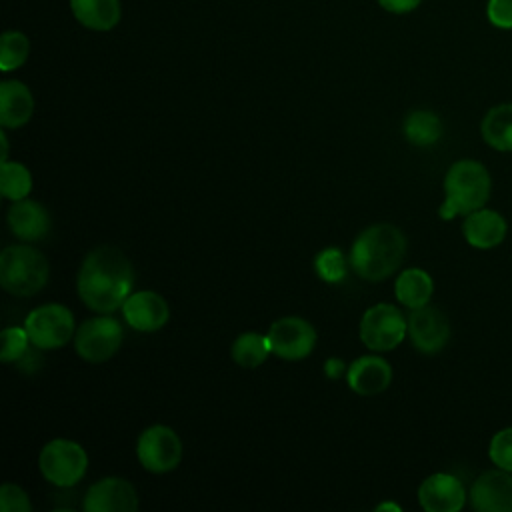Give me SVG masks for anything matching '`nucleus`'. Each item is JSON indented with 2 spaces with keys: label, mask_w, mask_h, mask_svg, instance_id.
I'll use <instances>...</instances> for the list:
<instances>
[{
  "label": "nucleus",
  "mask_w": 512,
  "mask_h": 512,
  "mask_svg": "<svg viewBox=\"0 0 512 512\" xmlns=\"http://www.w3.org/2000/svg\"><path fill=\"white\" fill-rule=\"evenodd\" d=\"M134 286V268L116 246H96L78 270L76 290L80 300L94 312L108 314L126 302Z\"/></svg>",
  "instance_id": "obj_1"
},
{
  "label": "nucleus",
  "mask_w": 512,
  "mask_h": 512,
  "mask_svg": "<svg viewBox=\"0 0 512 512\" xmlns=\"http://www.w3.org/2000/svg\"><path fill=\"white\" fill-rule=\"evenodd\" d=\"M404 256V232L394 224L378 222L364 228L356 236L348 262L360 278L368 282H380L390 278L400 268Z\"/></svg>",
  "instance_id": "obj_2"
},
{
  "label": "nucleus",
  "mask_w": 512,
  "mask_h": 512,
  "mask_svg": "<svg viewBox=\"0 0 512 512\" xmlns=\"http://www.w3.org/2000/svg\"><path fill=\"white\" fill-rule=\"evenodd\" d=\"M492 190L488 168L472 158L456 160L444 176V202L438 208L442 220L468 216L484 208Z\"/></svg>",
  "instance_id": "obj_3"
},
{
  "label": "nucleus",
  "mask_w": 512,
  "mask_h": 512,
  "mask_svg": "<svg viewBox=\"0 0 512 512\" xmlns=\"http://www.w3.org/2000/svg\"><path fill=\"white\" fill-rule=\"evenodd\" d=\"M50 278L46 256L28 244L6 246L0 254V284L12 296H34Z\"/></svg>",
  "instance_id": "obj_4"
},
{
  "label": "nucleus",
  "mask_w": 512,
  "mask_h": 512,
  "mask_svg": "<svg viewBox=\"0 0 512 512\" xmlns=\"http://www.w3.org/2000/svg\"><path fill=\"white\" fill-rule=\"evenodd\" d=\"M38 468L50 484L58 488H72L84 478L88 456L78 442L54 438L40 450Z\"/></svg>",
  "instance_id": "obj_5"
},
{
  "label": "nucleus",
  "mask_w": 512,
  "mask_h": 512,
  "mask_svg": "<svg viewBox=\"0 0 512 512\" xmlns=\"http://www.w3.org/2000/svg\"><path fill=\"white\" fill-rule=\"evenodd\" d=\"M408 336V318L398 306L378 302L370 306L360 320V340L374 352L394 350Z\"/></svg>",
  "instance_id": "obj_6"
},
{
  "label": "nucleus",
  "mask_w": 512,
  "mask_h": 512,
  "mask_svg": "<svg viewBox=\"0 0 512 512\" xmlns=\"http://www.w3.org/2000/svg\"><path fill=\"white\" fill-rule=\"evenodd\" d=\"M24 328L30 336V344L38 350H54L64 346L76 334L74 314L58 302L42 304L34 308L26 320Z\"/></svg>",
  "instance_id": "obj_7"
},
{
  "label": "nucleus",
  "mask_w": 512,
  "mask_h": 512,
  "mask_svg": "<svg viewBox=\"0 0 512 512\" xmlns=\"http://www.w3.org/2000/svg\"><path fill=\"white\" fill-rule=\"evenodd\" d=\"M124 328L110 316L88 318L76 328L74 346L80 358L86 362H106L122 346Z\"/></svg>",
  "instance_id": "obj_8"
},
{
  "label": "nucleus",
  "mask_w": 512,
  "mask_h": 512,
  "mask_svg": "<svg viewBox=\"0 0 512 512\" xmlns=\"http://www.w3.org/2000/svg\"><path fill=\"white\" fill-rule=\"evenodd\" d=\"M136 456L142 468H146L148 472H154V474L170 472L182 460V440L170 426H164V424L148 426L138 436Z\"/></svg>",
  "instance_id": "obj_9"
},
{
  "label": "nucleus",
  "mask_w": 512,
  "mask_h": 512,
  "mask_svg": "<svg viewBox=\"0 0 512 512\" xmlns=\"http://www.w3.org/2000/svg\"><path fill=\"white\" fill-rule=\"evenodd\" d=\"M268 342L272 354L284 360H302L312 354L316 346L314 326L300 316H284L270 324Z\"/></svg>",
  "instance_id": "obj_10"
},
{
  "label": "nucleus",
  "mask_w": 512,
  "mask_h": 512,
  "mask_svg": "<svg viewBox=\"0 0 512 512\" xmlns=\"http://www.w3.org/2000/svg\"><path fill=\"white\" fill-rule=\"evenodd\" d=\"M408 338L422 354H438L450 340V322L446 314L430 304L414 308L408 314Z\"/></svg>",
  "instance_id": "obj_11"
},
{
  "label": "nucleus",
  "mask_w": 512,
  "mask_h": 512,
  "mask_svg": "<svg viewBox=\"0 0 512 512\" xmlns=\"http://www.w3.org/2000/svg\"><path fill=\"white\" fill-rule=\"evenodd\" d=\"M468 502L476 512H512V472L496 466L476 476Z\"/></svg>",
  "instance_id": "obj_12"
},
{
  "label": "nucleus",
  "mask_w": 512,
  "mask_h": 512,
  "mask_svg": "<svg viewBox=\"0 0 512 512\" xmlns=\"http://www.w3.org/2000/svg\"><path fill=\"white\" fill-rule=\"evenodd\" d=\"M466 500L468 492L462 480L448 472H434L418 486V502L426 512H458Z\"/></svg>",
  "instance_id": "obj_13"
},
{
  "label": "nucleus",
  "mask_w": 512,
  "mask_h": 512,
  "mask_svg": "<svg viewBox=\"0 0 512 512\" xmlns=\"http://www.w3.org/2000/svg\"><path fill=\"white\" fill-rule=\"evenodd\" d=\"M82 508L86 512H136L138 494L128 480L106 476L86 490Z\"/></svg>",
  "instance_id": "obj_14"
},
{
  "label": "nucleus",
  "mask_w": 512,
  "mask_h": 512,
  "mask_svg": "<svg viewBox=\"0 0 512 512\" xmlns=\"http://www.w3.org/2000/svg\"><path fill=\"white\" fill-rule=\"evenodd\" d=\"M122 314L130 328L138 332H156L168 322L170 308L158 292L140 290L126 298L122 304Z\"/></svg>",
  "instance_id": "obj_15"
},
{
  "label": "nucleus",
  "mask_w": 512,
  "mask_h": 512,
  "mask_svg": "<svg viewBox=\"0 0 512 512\" xmlns=\"http://www.w3.org/2000/svg\"><path fill=\"white\" fill-rule=\"evenodd\" d=\"M462 234L472 248L490 250L506 240L508 222L500 212L484 206L464 216Z\"/></svg>",
  "instance_id": "obj_16"
},
{
  "label": "nucleus",
  "mask_w": 512,
  "mask_h": 512,
  "mask_svg": "<svg viewBox=\"0 0 512 512\" xmlns=\"http://www.w3.org/2000/svg\"><path fill=\"white\" fill-rule=\"evenodd\" d=\"M350 390L360 396L384 392L392 382V366L382 356H360L346 368Z\"/></svg>",
  "instance_id": "obj_17"
},
{
  "label": "nucleus",
  "mask_w": 512,
  "mask_h": 512,
  "mask_svg": "<svg viewBox=\"0 0 512 512\" xmlns=\"http://www.w3.org/2000/svg\"><path fill=\"white\" fill-rule=\"evenodd\" d=\"M6 220L10 232L26 242L42 240L50 232V214L36 200H16L10 206Z\"/></svg>",
  "instance_id": "obj_18"
},
{
  "label": "nucleus",
  "mask_w": 512,
  "mask_h": 512,
  "mask_svg": "<svg viewBox=\"0 0 512 512\" xmlns=\"http://www.w3.org/2000/svg\"><path fill=\"white\" fill-rule=\"evenodd\" d=\"M34 114V96L20 80H2L0 84V124L20 128Z\"/></svg>",
  "instance_id": "obj_19"
},
{
  "label": "nucleus",
  "mask_w": 512,
  "mask_h": 512,
  "mask_svg": "<svg viewBox=\"0 0 512 512\" xmlns=\"http://www.w3.org/2000/svg\"><path fill=\"white\" fill-rule=\"evenodd\" d=\"M74 18L88 30L106 32L120 22V0H70Z\"/></svg>",
  "instance_id": "obj_20"
},
{
  "label": "nucleus",
  "mask_w": 512,
  "mask_h": 512,
  "mask_svg": "<svg viewBox=\"0 0 512 512\" xmlns=\"http://www.w3.org/2000/svg\"><path fill=\"white\" fill-rule=\"evenodd\" d=\"M394 294L402 306L410 310L422 308L434 294V280L424 268H406L396 278Z\"/></svg>",
  "instance_id": "obj_21"
},
{
  "label": "nucleus",
  "mask_w": 512,
  "mask_h": 512,
  "mask_svg": "<svg viewBox=\"0 0 512 512\" xmlns=\"http://www.w3.org/2000/svg\"><path fill=\"white\" fill-rule=\"evenodd\" d=\"M480 134L490 148L512 152V102L492 106L480 122Z\"/></svg>",
  "instance_id": "obj_22"
},
{
  "label": "nucleus",
  "mask_w": 512,
  "mask_h": 512,
  "mask_svg": "<svg viewBox=\"0 0 512 512\" xmlns=\"http://www.w3.org/2000/svg\"><path fill=\"white\" fill-rule=\"evenodd\" d=\"M404 136L410 144L426 148L440 140L442 136V120L432 110H412L404 118Z\"/></svg>",
  "instance_id": "obj_23"
},
{
  "label": "nucleus",
  "mask_w": 512,
  "mask_h": 512,
  "mask_svg": "<svg viewBox=\"0 0 512 512\" xmlns=\"http://www.w3.org/2000/svg\"><path fill=\"white\" fill-rule=\"evenodd\" d=\"M270 342L266 334H258V332H242L236 336V340L232 342L230 354L232 360L242 366V368H258L260 364H264V360L270 354Z\"/></svg>",
  "instance_id": "obj_24"
},
{
  "label": "nucleus",
  "mask_w": 512,
  "mask_h": 512,
  "mask_svg": "<svg viewBox=\"0 0 512 512\" xmlns=\"http://www.w3.org/2000/svg\"><path fill=\"white\" fill-rule=\"evenodd\" d=\"M0 190L2 196L16 202L28 198L32 190V174L20 162H2L0 168Z\"/></svg>",
  "instance_id": "obj_25"
},
{
  "label": "nucleus",
  "mask_w": 512,
  "mask_h": 512,
  "mask_svg": "<svg viewBox=\"0 0 512 512\" xmlns=\"http://www.w3.org/2000/svg\"><path fill=\"white\" fill-rule=\"evenodd\" d=\"M30 54V40L18 30H8L0 38V68L10 72L20 68Z\"/></svg>",
  "instance_id": "obj_26"
},
{
  "label": "nucleus",
  "mask_w": 512,
  "mask_h": 512,
  "mask_svg": "<svg viewBox=\"0 0 512 512\" xmlns=\"http://www.w3.org/2000/svg\"><path fill=\"white\" fill-rule=\"evenodd\" d=\"M346 258L338 248H324L314 258V270L324 282H340L346 276Z\"/></svg>",
  "instance_id": "obj_27"
},
{
  "label": "nucleus",
  "mask_w": 512,
  "mask_h": 512,
  "mask_svg": "<svg viewBox=\"0 0 512 512\" xmlns=\"http://www.w3.org/2000/svg\"><path fill=\"white\" fill-rule=\"evenodd\" d=\"M30 336L26 328L10 326L2 330V348H0V360L2 362H16L28 352Z\"/></svg>",
  "instance_id": "obj_28"
},
{
  "label": "nucleus",
  "mask_w": 512,
  "mask_h": 512,
  "mask_svg": "<svg viewBox=\"0 0 512 512\" xmlns=\"http://www.w3.org/2000/svg\"><path fill=\"white\" fill-rule=\"evenodd\" d=\"M488 458L494 466L512 472V426L500 428L488 444Z\"/></svg>",
  "instance_id": "obj_29"
},
{
  "label": "nucleus",
  "mask_w": 512,
  "mask_h": 512,
  "mask_svg": "<svg viewBox=\"0 0 512 512\" xmlns=\"http://www.w3.org/2000/svg\"><path fill=\"white\" fill-rule=\"evenodd\" d=\"M0 510L2 512H30L32 504L28 494L16 484H2L0 488Z\"/></svg>",
  "instance_id": "obj_30"
},
{
  "label": "nucleus",
  "mask_w": 512,
  "mask_h": 512,
  "mask_svg": "<svg viewBox=\"0 0 512 512\" xmlns=\"http://www.w3.org/2000/svg\"><path fill=\"white\" fill-rule=\"evenodd\" d=\"M486 16L496 28H512V0H488Z\"/></svg>",
  "instance_id": "obj_31"
},
{
  "label": "nucleus",
  "mask_w": 512,
  "mask_h": 512,
  "mask_svg": "<svg viewBox=\"0 0 512 512\" xmlns=\"http://www.w3.org/2000/svg\"><path fill=\"white\" fill-rule=\"evenodd\" d=\"M422 0H378V4L386 10V12H392V14H406V12H412L414 8H418Z\"/></svg>",
  "instance_id": "obj_32"
},
{
  "label": "nucleus",
  "mask_w": 512,
  "mask_h": 512,
  "mask_svg": "<svg viewBox=\"0 0 512 512\" xmlns=\"http://www.w3.org/2000/svg\"><path fill=\"white\" fill-rule=\"evenodd\" d=\"M326 374L330 376V378H338L342 372H344V368H348L342 360H336V358H330L328 362H326Z\"/></svg>",
  "instance_id": "obj_33"
},
{
  "label": "nucleus",
  "mask_w": 512,
  "mask_h": 512,
  "mask_svg": "<svg viewBox=\"0 0 512 512\" xmlns=\"http://www.w3.org/2000/svg\"><path fill=\"white\" fill-rule=\"evenodd\" d=\"M380 510H394V512H402V506L392 504V502H382V504H378V506H376V512H380Z\"/></svg>",
  "instance_id": "obj_34"
},
{
  "label": "nucleus",
  "mask_w": 512,
  "mask_h": 512,
  "mask_svg": "<svg viewBox=\"0 0 512 512\" xmlns=\"http://www.w3.org/2000/svg\"><path fill=\"white\" fill-rule=\"evenodd\" d=\"M0 140H2V162H6L8 160V138H6L4 130L0 132Z\"/></svg>",
  "instance_id": "obj_35"
}]
</instances>
